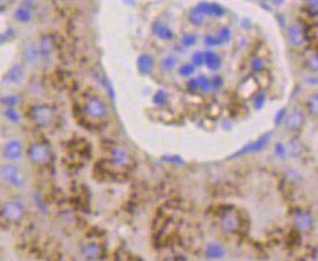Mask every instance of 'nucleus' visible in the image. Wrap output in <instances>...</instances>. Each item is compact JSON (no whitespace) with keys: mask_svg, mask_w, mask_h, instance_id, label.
I'll use <instances>...</instances> for the list:
<instances>
[{"mask_svg":"<svg viewBox=\"0 0 318 261\" xmlns=\"http://www.w3.org/2000/svg\"><path fill=\"white\" fill-rule=\"evenodd\" d=\"M203 57H205V63L203 64L206 65L208 68H211L212 71H217L221 67V58L214 51H205Z\"/></svg>","mask_w":318,"mask_h":261,"instance_id":"obj_21","label":"nucleus"},{"mask_svg":"<svg viewBox=\"0 0 318 261\" xmlns=\"http://www.w3.org/2000/svg\"><path fill=\"white\" fill-rule=\"evenodd\" d=\"M4 115H6V118L10 121V122H15V124H18L19 122V113H18V110L15 109V107H7L6 110H4Z\"/></svg>","mask_w":318,"mask_h":261,"instance_id":"obj_28","label":"nucleus"},{"mask_svg":"<svg viewBox=\"0 0 318 261\" xmlns=\"http://www.w3.org/2000/svg\"><path fill=\"white\" fill-rule=\"evenodd\" d=\"M250 67H252V71H253L255 74L264 70V64H263V61H261L260 58H255V60L250 63Z\"/></svg>","mask_w":318,"mask_h":261,"instance_id":"obj_32","label":"nucleus"},{"mask_svg":"<svg viewBox=\"0 0 318 261\" xmlns=\"http://www.w3.org/2000/svg\"><path fill=\"white\" fill-rule=\"evenodd\" d=\"M198 81V89L203 93H208L211 92V80L206 77V76H201L199 78H196Z\"/></svg>","mask_w":318,"mask_h":261,"instance_id":"obj_24","label":"nucleus"},{"mask_svg":"<svg viewBox=\"0 0 318 261\" xmlns=\"http://www.w3.org/2000/svg\"><path fill=\"white\" fill-rule=\"evenodd\" d=\"M179 74L182 77H192L195 74V65L192 63H186V64H182L179 67Z\"/></svg>","mask_w":318,"mask_h":261,"instance_id":"obj_25","label":"nucleus"},{"mask_svg":"<svg viewBox=\"0 0 318 261\" xmlns=\"http://www.w3.org/2000/svg\"><path fill=\"white\" fill-rule=\"evenodd\" d=\"M153 32H154V35H156L157 38L163 39V41H170V39L173 38L172 29H170L167 25L160 24V22H156V24L153 25Z\"/></svg>","mask_w":318,"mask_h":261,"instance_id":"obj_20","label":"nucleus"},{"mask_svg":"<svg viewBox=\"0 0 318 261\" xmlns=\"http://www.w3.org/2000/svg\"><path fill=\"white\" fill-rule=\"evenodd\" d=\"M288 38H289V42L293 45V47H302L307 41V35L305 31L302 28L301 24H292L289 28H288Z\"/></svg>","mask_w":318,"mask_h":261,"instance_id":"obj_12","label":"nucleus"},{"mask_svg":"<svg viewBox=\"0 0 318 261\" xmlns=\"http://www.w3.org/2000/svg\"><path fill=\"white\" fill-rule=\"evenodd\" d=\"M196 9L203 15V16H215V18H223L225 15V9L220 6L218 3H208V1H201Z\"/></svg>","mask_w":318,"mask_h":261,"instance_id":"obj_13","label":"nucleus"},{"mask_svg":"<svg viewBox=\"0 0 318 261\" xmlns=\"http://www.w3.org/2000/svg\"><path fill=\"white\" fill-rule=\"evenodd\" d=\"M317 1L318 0H308V7L313 13H317Z\"/></svg>","mask_w":318,"mask_h":261,"instance_id":"obj_44","label":"nucleus"},{"mask_svg":"<svg viewBox=\"0 0 318 261\" xmlns=\"http://www.w3.org/2000/svg\"><path fill=\"white\" fill-rule=\"evenodd\" d=\"M196 36L195 35H192V33H189V35H185L183 38H182V44L185 45V47H193L195 44H196Z\"/></svg>","mask_w":318,"mask_h":261,"instance_id":"obj_34","label":"nucleus"},{"mask_svg":"<svg viewBox=\"0 0 318 261\" xmlns=\"http://www.w3.org/2000/svg\"><path fill=\"white\" fill-rule=\"evenodd\" d=\"M217 38H218V41L221 44H228L231 41V31L228 28H221L218 35H217Z\"/></svg>","mask_w":318,"mask_h":261,"instance_id":"obj_29","label":"nucleus"},{"mask_svg":"<svg viewBox=\"0 0 318 261\" xmlns=\"http://www.w3.org/2000/svg\"><path fill=\"white\" fill-rule=\"evenodd\" d=\"M80 253L86 261H99L103 257V247L96 241H87L82 245Z\"/></svg>","mask_w":318,"mask_h":261,"instance_id":"obj_8","label":"nucleus"},{"mask_svg":"<svg viewBox=\"0 0 318 261\" xmlns=\"http://www.w3.org/2000/svg\"><path fill=\"white\" fill-rule=\"evenodd\" d=\"M270 138H272V133H270V132L261 135L257 141L250 142L249 145H244L240 151H237V153H235L232 157H230V158H238V157H243V156H246V154H255L257 151H261V150L269 144Z\"/></svg>","mask_w":318,"mask_h":261,"instance_id":"obj_7","label":"nucleus"},{"mask_svg":"<svg viewBox=\"0 0 318 261\" xmlns=\"http://www.w3.org/2000/svg\"><path fill=\"white\" fill-rule=\"evenodd\" d=\"M211 80V92H217V90H220L221 89V86L224 84V80L223 77H220V76H214L212 78H209Z\"/></svg>","mask_w":318,"mask_h":261,"instance_id":"obj_30","label":"nucleus"},{"mask_svg":"<svg viewBox=\"0 0 318 261\" xmlns=\"http://www.w3.org/2000/svg\"><path fill=\"white\" fill-rule=\"evenodd\" d=\"M225 256V250L218 242H209L205 247V257L208 260H221Z\"/></svg>","mask_w":318,"mask_h":261,"instance_id":"obj_15","label":"nucleus"},{"mask_svg":"<svg viewBox=\"0 0 318 261\" xmlns=\"http://www.w3.org/2000/svg\"><path fill=\"white\" fill-rule=\"evenodd\" d=\"M205 44L208 47H218V45H221V42L218 41V38L217 36H211V35L205 36Z\"/></svg>","mask_w":318,"mask_h":261,"instance_id":"obj_36","label":"nucleus"},{"mask_svg":"<svg viewBox=\"0 0 318 261\" xmlns=\"http://www.w3.org/2000/svg\"><path fill=\"white\" fill-rule=\"evenodd\" d=\"M176 61H177V60H176L174 57H172V55H170V57H166V58L163 60L161 65H163V67H164L166 70H172V68H173V67L176 65Z\"/></svg>","mask_w":318,"mask_h":261,"instance_id":"obj_35","label":"nucleus"},{"mask_svg":"<svg viewBox=\"0 0 318 261\" xmlns=\"http://www.w3.org/2000/svg\"><path fill=\"white\" fill-rule=\"evenodd\" d=\"M203 15L195 7V9H192L191 15H189V19H191V22L193 25H202V22H203Z\"/></svg>","mask_w":318,"mask_h":261,"instance_id":"obj_26","label":"nucleus"},{"mask_svg":"<svg viewBox=\"0 0 318 261\" xmlns=\"http://www.w3.org/2000/svg\"><path fill=\"white\" fill-rule=\"evenodd\" d=\"M131 161V157H129V154H128L125 150H122V148H115L114 151H112V164L115 165V167H127L128 164Z\"/></svg>","mask_w":318,"mask_h":261,"instance_id":"obj_17","label":"nucleus"},{"mask_svg":"<svg viewBox=\"0 0 318 261\" xmlns=\"http://www.w3.org/2000/svg\"><path fill=\"white\" fill-rule=\"evenodd\" d=\"M1 102L7 106V107H15L16 106V103H18V98H15V96H10V98H6V99H1Z\"/></svg>","mask_w":318,"mask_h":261,"instance_id":"obj_37","label":"nucleus"},{"mask_svg":"<svg viewBox=\"0 0 318 261\" xmlns=\"http://www.w3.org/2000/svg\"><path fill=\"white\" fill-rule=\"evenodd\" d=\"M27 156L33 164L44 165L51 160V148L47 142H33L28 147Z\"/></svg>","mask_w":318,"mask_h":261,"instance_id":"obj_4","label":"nucleus"},{"mask_svg":"<svg viewBox=\"0 0 318 261\" xmlns=\"http://www.w3.org/2000/svg\"><path fill=\"white\" fill-rule=\"evenodd\" d=\"M54 50V42L51 36H42L38 44V51L42 57H50Z\"/></svg>","mask_w":318,"mask_h":261,"instance_id":"obj_19","label":"nucleus"},{"mask_svg":"<svg viewBox=\"0 0 318 261\" xmlns=\"http://www.w3.org/2000/svg\"><path fill=\"white\" fill-rule=\"evenodd\" d=\"M253 98H255V107H256V109H261V106L264 104V96H263L261 93H260V95L257 93V95H256V96H253Z\"/></svg>","mask_w":318,"mask_h":261,"instance_id":"obj_38","label":"nucleus"},{"mask_svg":"<svg viewBox=\"0 0 318 261\" xmlns=\"http://www.w3.org/2000/svg\"><path fill=\"white\" fill-rule=\"evenodd\" d=\"M27 215V208L19 200H7L0 208V218L7 224H19Z\"/></svg>","mask_w":318,"mask_h":261,"instance_id":"obj_1","label":"nucleus"},{"mask_svg":"<svg viewBox=\"0 0 318 261\" xmlns=\"http://www.w3.org/2000/svg\"><path fill=\"white\" fill-rule=\"evenodd\" d=\"M60 1H67V0H60Z\"/></svg>","mask_w":318,"mask_h":261,"instance_id":"obj_47","label":"nucleus"},{"mask_svg":"<svg viewBox=\"0 0 318 261\" xmlns=\"http://www.w3.org/2000/svg\"><path fill=\"white\" fill-rule=\"evenodd\" d=\"M221 110H223V109H221V106H220V104H218L217 102H212V103L209 104L208 113H209V115L212 116V119H214V118H218V116H220Z\"/></svg>","mask_w":318,"mask_h":261,"instance_id":"obj_31","label":"nucleus"},{"mask_svg":"<svg viewBox=\"0 0 318 261\" xmlns=\"http://www.w3.org/2000/svg\"><path fill=\"white\" fill-rule=\"evenodd\" d=\"M154 68V58L150 54H143L138 57V70L141 74L148 76Z\"/></svg>","mask_w":318,"mask_h":261,"instance_id":"obj_18","label":"nucleus"},{"mask_svg":"<svg viewBox=\"0 0 318 261\" xmlns=\"http://www.w3.org/2000/svg\"><path fill=\"white\" fill-rule=\"evenodd\" d=\"M285 113H287V109H282V110H279V113H278V116H276V125H279L281 124V121H284V118H285Z\"/></svg>","mask_w":318,"mask_h":261,"instance_id":"obj_43","label":"nucleus"},{"mask_svg":"<svg viewBox=\"0 0 318 261\" xmlns=\"http://www.w3.org/2000/svg\"><path fill=\"white\" fill-rule=\"evenodd\" d=\"M273 1H275V4H276V6H281L285 0H273Z\"/></svg>","mask_w":318,"mask_h":261,"instance_id":"obj_45","label":"nucleus"},{"mask_svg":"<svg viewBox=\"0 0 318 261\" xmlns=\"http://www.w3.org/2000/svg\"><path fill=\"white\" fill-rule=\"evenodd\" d=\"M293 225L301 232H310L314 228V216L310 212L299 210L293 215Z\"/></svg>","mask_w":318,"mask_h":261,"instance_id":"obj_9","label":"nucleus"},{"mask_svg":"<svg viewBox=\"0 0 318 261\" xmlns=\"http://www.w3.org/2000/svg\"><path fill=\"white\" fill-rule=\"evenodd\" d=\"M85 112L89 118H92L95 121H103L108 115V107L102 99L92 96L85 103Z\"/></svg>","mask_w":318,"mask_h":261,"instance_id":"obj_5","label":"nucleus"},{"mask_svg":"<svg viewBox=\"0 0 318 261\" xmlns=\"http://www.w3.org/2000/svg\"><path fill=\"white\" fill-rule=\"evenodd\" d=\"M220 227L225 234H235L241 228V219L240 215L235 210L224 212L220 218Z\"/></svg>","mask_w":318,"mask_h":261,"instance_id":"obj_6","label":"nucleus"},{"mask_svg":"<svg viewBox=\"0 0 318 261\" xmlns=\"http://www.w3.org/2000/svg\"><path fill=\"white\" fill-rule=\"evenodd\" d=\"M153 103L156 104V106H164L166 103H167V93L166 92H163V90H159L156 95H154V98H153Z\"/></svg>","mask_w":318,"mask_h":261,"instance_id":"obj_27","label":"nucleus"},{"mask_svg":"<svg viewBox=\"0 0 318 261\" xmlns=\"http://www.w3.org/2000/svg\"><path fill=\"white\" fill-rule=\"evenodd\" d=\"M259 89H260V87H259L256 78L253 76H250V77H246V78L240 83V86H238V95H240V98L250 99L259 93Z\"/></svg>","mask_w":318,"mask_h":261,"instance_id":"obj_11","label":"nucleus"},{"mask_svg":"<svg viewBox=\"0 0 318 261\" xmlns=\"http://www.w3.org/2000/svg\"><path fill=\"white\" fill-rule=\"evenodd\" d=\"M163 161H167V163H180L183 164V160L179 158V157H164Z\"/></svg>","mask_w":318,"mask_h":261,"instance_id":"obj_42","label":"nucleus"},{"mask_svg":"<svg viewBox=\"0 0 318 261\" xmlns=\"http://www.w3.org/2000/svg\"><path fill=\"white\" fill-rule=\"evenodd\" d=\"M0 180L12 187H24L27 183V177L22 170L16 164H3L0 165Z\"/></svg>","mask_w":318,"mask_h":261,"instance_id":"obj_2","label":"nucleus"},{"mask_svg":"<svg viewBox=\"0 0 318 261\" xmlns=\"http://www.w3.org/2000/svg\"><path fill=\"white\" fill-rule=\"evenodd\" d=\"M32 122L41 128L51 127L56 121V109L50 104H36L31 109Z\"/></svg>","mask_w":318,"mask_h":261,"instance_id":"obj_3","label":"nucleus"},{"mask_svg":"<svg viewBox=\"0 0 318 261\" xmlns=\"http://www.w3.org/2000/svg\"><path fill=\"white\" fill-rule=\"evenodd\" d=\"M304 122H305V116L299 110L292 112L289 116L285 118V127L289 132H298L304 127Z\"/></svg>","mask_w":318,"mask_h":261,"instance_id":"obj_14","label":"nucleus"},{"mask_svg":"<svg viewBox=\"0 0 318 261\" xmlns=\"http://www.w3.org/2000/svg\"><path fill=\"white\" fill-rule=\"evenodd\" d=\"M205 63V57H203V52H201V51H198V52H195L193 55H192V64L195 65H203Z\"/></svg>","mask_w":318,"mask_h":261,"instance_id":"obj_33","label":"nucleus"},{"mask_svg":"<svg viewBox=\"0 0 318 261\" xmlns=\"http://www.w3.org/2000/svg\"><path fill=\"white\" fill-rule=\"evenodd\" d=\"M3 157L10 161L21 160L24 157V147L19 141H9L3 147Z\"/></svg>","mask_w":318,"mask_h":261,"instance_id":"obj_10","label":"nucleus"},{"mask_svg":"<svg viewBox=\"0 0 318 261\" xmlns=\"http://www.w3.org/2000/svg\"><path fill=\"white\" fill-rule=\"evenodd\" d=\"M22 78H24V67L19 64L13 65L9 70V73L4 76V81L9 84H18L22 81Z\"/></svg>","mask_w":318,"mask_h":261,"instance_id":"obj_16","label":"nucleus"},{"mask_svg":"<svg viewBox=\"0 0 318 261\" xmlns=\"http://www.w3.org/2000/svg\"><path fill=\"white\" fill-rule=\"evenodd\" d=\"M38 57H39V51H38V45H35V44H29V45H27V48H25V51H24V58H25V61H28V63H35L36 60H38Z\"/></svg>","mask_w":318,"mask_h":261,"instance_id":"obj_22","label":"nucleus"},{"mask_svg":"<svg viewBox=\"0 0 318 261\" xmlns=\"http://www.w3.org/2000/svg\"><path fill=\"white\" fill-rule=\"evenodd\" d=\"M275 153L278 154V157H282V158H284V157H285V154H287V148H285L282 144H278V145H276V148H275Z\"/></svg>","mask_w":318,"mask_h":261,"instance_id":"obj_40","label":"nucleus"},{"mask_svg":"<svg viewBox=\"0 0 318 261\" xmlns=\"http://www.w3.org/2000/svg\"><path fill=\"white\" fill-rule=\"evenodd\" d=\"M188 90H189V92H198V90H199V89H198V81H196L195 78L188 81Z\"/></svg>","mask_w":318,"mask_h":261,"instance_id":"obj_41","label":"nucleus"},{"mask_svg":"<svg viewBox=\"0 0 318 261\" xmlns=\"http://www.w3.org/2000/svg\"><path fill=\"white\" fill-rule=\"evenodd\" d=\"M310 110L313 115H317V95H313V98L310 100Z\"/></svg>","mask_w":318,"mask_h":261,"instance_id":"obj_39","label":"nucleus"},{"mask_svg":"<svg viewBox=\"0 0 318 261\" xmlns=\"http://www.w3.org/2000/svg\"><path fill=\"white\" fill-rule=\"evenodd\" d=\"M7 1H9V0H0V6H3V4L7 3Z\"/></svg>","mask_w":318,"mask_h":261,"instance_id":"obj_46","label":"nucleus"},{"mask_svg":"<svg viewBox=\"0 0 318 261\" xmlns=\"http://www.w3.org/2000/svg\"><path fill=\"white\" fill-rule=\"evenodd\" d=\"M15 19H16L18 22H21V24L29 22L32 19V10L29 7H25V6L16 9V12H15Z\"/></svg>","mask_w":318,"mask_h":261,"instance_id":"obj_23","label":"nucleus"}]
</instances>
